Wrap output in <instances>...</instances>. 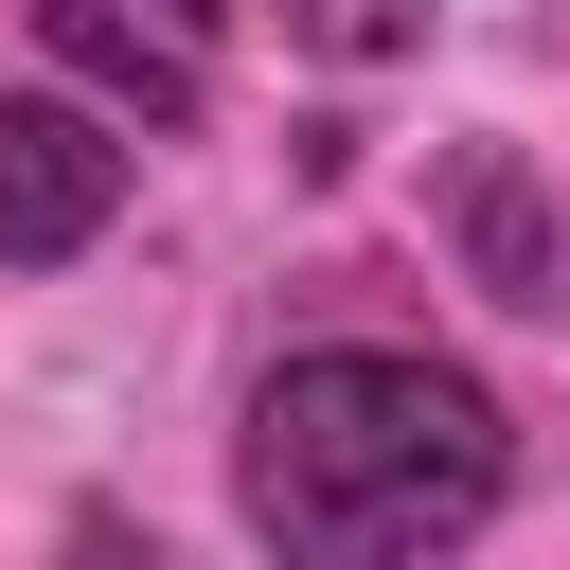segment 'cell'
Listing matches in <instances>:
<instances>
[{
	"label": "cell",
	"instance_id": "obj_2",
	"mask_svg": "<svg viewBox=\"0 0 570 570\" xmlns=\"http://www.w3.org/2000/svg\"><path fill=\"white\" fill-rule=\"evenodd\" d=\"M107 214H125V125L18 89V107H0V267H71Z\"/></svg>",
	"mask_w": 570,
	"mask_h": 570
},
{
	"label": "cell",
	"instance_id": "obj_6",
	"mask_svg": "<svg viewBox=\"0 0 570 570\" xmlns=\"http://www.w3.org/2000/svg\"><path fill=\"white\" fill-rule=\"evenodd\" d=\"M71 570H160V552H142L125 517H71Z\"/></svg>",
	"mask_w": 570,
	"mask_h": 570
},
{
	"label": "cell",
	"instance_id": "obj_4",
	"mask_svg": "<svg viewBox=\"0 0 570 570\" xmlns=\"http://www.w3.org/2000/svg\"><path fill=\"white\" fill-rule=\"evenodd\" d=\"M36 36H53V71H71V89H107V107H125V125H160V142L214 107V89H196V53H178L160 18H125V0H36Z\"/></svg>",
	"mask_w": 570,
	"mask_h": 570
},
{
	"label": "cell",
	"instance_id": "obj_7",
	"mask_svg": "<svg viewBox=\"0 0 570 570\" xmlns=\"http://www.w3.org/2000/svg\"><path fill=\"white\" fill-rule=\"evenodd\" d=\"M142 18H160V36H178V53H196V36H214V18H232V0H142Z\"/></svg>",
	"mask_w": 570,
	"mask_h": 570
},
{
	"label": "cell",
	"instance_id": "obj_5",
	"mask_svg": "<svg viewBox=\"0 0 570 570\" xmlns=\"http://www.w3.org/2000/svg\"><path fill=\"white\" fill-rule=\"evenodd\" d=\"M285 18H303V36H321V53H410V36H428V18H410V0H285Z\"/></svg>",
	"mask_w": 570,
	"mask_h": 570
},
{
	"label": "cell",
	"instance_id": "obj_1",
	"mask_svg": "<svg viewBox=\"0 0 570 570\" xmlns=\"http://www.w3.org/2000/svg\"><path fill=\"white\" fill-rule=\"evenodd\" d=\"M517 481L499 410L445 374V356H392V338H321L249 392V445H232V499L285 570H428L445 534H481Z\"/></svg>",
	"mask_w": 570,
	"mask_h": 570
},
{
	"label": "cell",
	"instance_id": "obj_3",
	"mask_svg": "<svg viewBox=\"0 0 570 570\" xmlns=\"http://www.w3.org/2000/svg\"><path fill=\"white\" fill-rule=\"evenodd\" d=\"M445 249H463V285L481 303H517V321H570V214L534 196V160L517 142H445Z\"/></svg>",
	"mask_w": 570,
	"mask_h": 570
}]
</instances>
